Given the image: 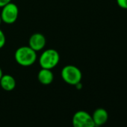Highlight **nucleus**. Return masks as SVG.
I'll return each mask as SVG.
<instances>
[{"label": "nucleus", "mask_w": 127, "mask_h": 127, "mask_svg": "<svg viewBox=\"0 0 127 127\" xmlns=\"http://www.w3.org/2000/svg\"><path fill=\"white\" fill-rule=\"evenodd\" d=\"M37 52L32 49L30 46L19 47L14 54V58L18 64L23 67L32 66L37 60Z\"/></svg>", "instance_id": "nucleus-1"}, {"label": "nucleus", "mask_w": 127, "mask_h": 127, "mask_svg": "<svg viewBox=\"0 0 127 127\" xmlns=\"http://www.w3.org/2000/svg\"><path fill=\"white\" fill-rule=\"evenodd\" d=\"M60 61V55L54 49H48L43 52L39 58V64L41 68L52 70L55 68Z\"/></svg>", "instance_id": "nucleus-2"}, {"label": "nucleus", "mask_w": 127, "mask_h": 127, "mask_svg": "<svg viewBox=\"0 0 127 127\" xmlns=\"http://www.w3.org/2000/svg\"><path fill=\"white\" fill-rule=\"evenodd\" d=\"M61 77L66 83L77 85L80 83L82 74L81 70L74 65H66L62 68Z\"/></svg>", "instance_id": "nucleus-3"}, {"label": "nucleus", "mask_w": 127, "mask_h": 127, "mask_svg": "<svg viewBox=\"0 0 127 127\" xmlns=\"http://www.w3.org/2000/svg\"><path fill=\"white\" fill-rule=\"evenodd\" d=\"M2 8V13L0 15L2 22L7 24H12L17 21L19 16V8L16 4L11 2Z\"/></svg>", "instance_id": "nucleus-4"}, {"label": "nucleus", "mask_w": 127, "mask_h": 127, "mask_svg": "<svg viewBox=\"0 0 127 127\" xmlns=\"http://www.w3.org/2000/svg\"><path fill=\"white\" fill-rule=\"evenodd\" d=\"M73 127H95L92 116L87 111H79L76 112L73 117Z\"/></svg>", "instance_id": "nucleus-5"}, {"label": "nucleus", "mask_w": 127, "mask_h": 127, "mask_svg": "<svg viewBox=\"0 0 127 127\" xmlns=\"http://www.w3.org/2000/svg\"><path fill=\"white\" fill-rule=\"evenodd\" d=\"M46 42V40L43 34L40 33H34L29 40V46H30L35 52H38L45 47Z\"/></svg>", "instance_id": "nucleus-6"}, {"label": "nucleus", "mask_w": 127, "mask_h": 127, "mask_svg": "<svg viewBox=\"0 0 127 127\" xmlns=\"http://www.w3.org/2000/svg\"><path fill=\"white\" fill-rule=\"evenodd\" d=\"M92 118L95 126H100L104 125L107 122L108 118V114L105 109L99 108L94 111L92 115Z\"/></svg>", "instance_id": "nucleus-7"}, {"label": "nucleus", "mask_w": 127, "mask_h": 127, "mask_svg": "<svg viewBox=\"0 0 127 127\" xmlns=\"http://www.w3.org/2000/svg\"><path fill=\"white\" fill-rule=\"evenodd\" d=\"M37 79L40 83L44 85H50L54 80V75L51 70L41 68V70L38 72Z\"/></svg>", "instance_id": "nucleus-8"}, {"label": "nucleus", "mask_w": 127, "mask_h": 127, "mask_svg": "<svg viewBox=\"0 0 127 127\" xmlns=\"http://www.w3.org/2000/svg\"><path fill=\"white\" fill-rule=\"evenodd\" d=\"M0 85L3 90L6 91H11L16 87L15 79L8 74L3 75L0 79Z\"/></svg>", "instance_id": "nucleus-9"}, {"label": "nucleus", "mask_w": 127, "mask_h": 127, "mask_svg": "<svg viewBox=\"0 0 127 127\" xmlns=\"http://www.w3.org/2000/svg\"><path fill=\"white\" fill-rule=\"evenodd\" d=\"M5 42H6L5 35L4 32H2V30L0 29V49L4 47Z\"/></svg>", "instance_id": "nucleus-10"}, {"label": "nucleus", "mask_w": 127, "mask_h": 127, "mask_svg": "<svg viewBox=\"0 0 127 127\" xmlns=\"http://www.w3.org/2000/svg\"><path fill=\"white\" fill-rule=\"evenodd\" d=\"M117 3L120 8L127 10V0H117Z\"/></svg>", "instance_id": "nucleus-11"}, {"label": "nucleus", "mask_w": 127, "mask_h": 127, "mask_svg": "<svg viewBox=\"0 0 127 127\" xmlns=\"http://www.w3.org/2000/svg\"><path fill=\"white\" fill-rule=\"evenodd\" d=\"M11 2V0H0V8H2L9 2Z\"/></svg>", "instance_id": "nucleus-12"}, {"label": "nucleus", "mask_w": 127, "mask_h": 127, "mask_svg": "<svg viewBox=\"0 0 127 127\" xmlns=\"http://www.w3.org/2000/svg\"><path fill=\"white\" fill-rule=\"evenodd\" d=\"M3 76V73H2V68L0 67V79H1V78H2V76Z\"/></svg>", "instance_id": "nucleus-13"}, {"label": "nucleus", "mask_w": 127, "mask_h": 127, "mask_svg": "<svg viewBox=\"0 0 127 127\" xmlns=\"http://www.w3.org/2000/svg\"><path fill=\"white\" fill-rule=\"evenodd\" d=\"M2 17H1V15H0V26H1V24H2Z\"/></svg>", "instance_id": "nucleus-14"}]
</instances>
